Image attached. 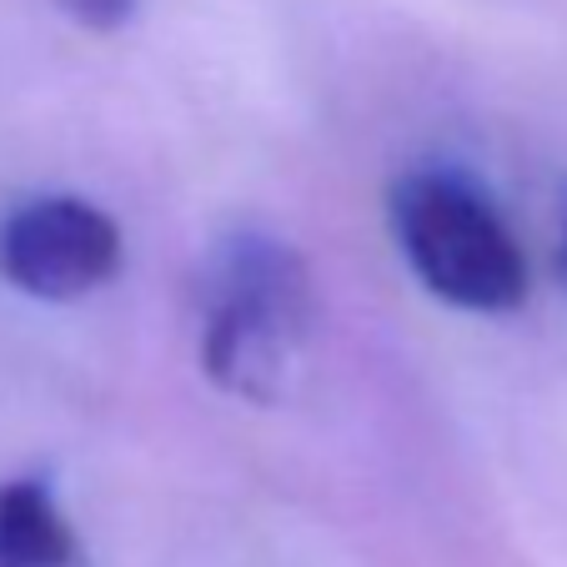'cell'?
Returning <instances> with one entry per match:
<instances>
[{
	"label": "cell",
	"instance_id": "obj_1",
	"mask_svg": "<svg viewBox=\"0 0 567 567\" xmlns=\"http://www.w3.org/2000/svg\"><path fill=\"white\" fill-rule=\"evenodd\" d=\"M196 362L226 396L271 408L291 386L317 327V287L291 241L241 226L206 257Z\"/></svg>",
	"mask_w": 567,
	"mask_h": 567
},
{
	"label": "cell",
	"instance_id": "obj_2",
	"mask_svg": "<svg viewBox=\"0 0 567 567\" xmlns=\"http://www.w3.org/2000/svg\"><path fill=\"white\" fill-rule=\"evenodd\" d=\"M392 241L412 277L462 311H513L527 301V261L497 206L462 172L422 166L392 182Z\"/></svg>",
	"mask_w": 567,
	"mask_h": 567
},
{
	"label": "cell",
	"instance_id": "obj_3",
	"mask_svg": "<svg viewBox=\"0 0 567 567\" xmlns=\"http://www.w3.org/2000/svg\"><path fill=\"white\" fill-rule=\"evenodd\" d=\"M121 271V226L86 196H31L0 216V281L31 301H81Z\"/></svg>",
	"mask_w": 567,
	"mask_h": 567
},
{
	"label": "cell",
	"instance_id": "obj_4",
	"mask_svg": "<svg viewBox=\"0 0 567 567\" xmlns=\"http://www.w3.org/2000/svg\"><path fill=\"white\" fill-rule=\"evenodd\" d=\"M0 567H86V547L41 477L0 482Z\"/></svg>",
	"mask_w": 567,
	"mask_h": 567
},
{
	"label": "cell",
	"instance_id": "obj_5",
	"mask_svg": "<svg viewBox=\"0 0 567 567\" xmlns=\"http://www.w3.org/2000/svg\"><path fill=\"white\" fill-rule=\"evenodd\" d=\"M61 11L86 31H121L136 16V0H61Z\"/></svg>",
	"mask_w": 567,
	"mask_h": 567
},
{
	"label": "cell",
	"instance_id": "obj_6",
	"mask_svg": "<svg viewBox=\"0 0 567 567\" xmlns=\"http://www.w3.org/2000/svg\"><path fill=\"white\" fill-rule=\"evenodd\" d=\"M557 281L567 291V206H563V231H557Z\"/></svg>",
	"mask_w": 567,
	"mask_h": 567
}]
</instances>
